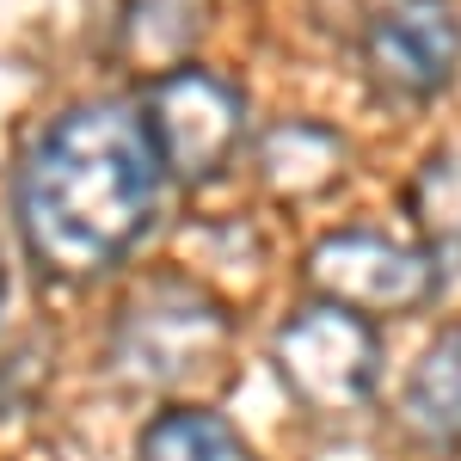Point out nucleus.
<instances>
[{
  "label": "nucleus",
  "mask_w": 461,
  "mask_h": 461,
  "mask_svg": "<svg viewBox=\"0 0 461 461\" xmlns=\"http://www.w3.org/2000/svg\"><path fill=\"white\" fill-rule=\"evenodd\" d=\"M142 123H148V142L160 154L167 178H178V185L215 178L234 160V148L247 142V105H240V93L221 74L197 68V62L148 80Z\"/></svg>",
  "instance_id": "nucleus-5"
},
{
  "label": "nucleus",
  "mask_w": 461,
  "mask_h": 461,
  "mask_svg": "<svg viewBox=\"0 0 461 461\" xmlns=\"http://www.w3.org/2000/svg\"><path fill=\"white\" fill-rule=\"evenodd\" d=\"M363 68L388 99H437L461 68L456 0H375L363 25Z\"/></svg>",
  "instance_id": "nucleus-6"
},
{
  "label": "nucleus",
  "mask_w": 461,
  "mask_h": 461,
  "mask_svg": "<svg viewBox=\"0 0 461 461\" xmlns=\"http://www.w3.org/2000/svg\"><path fill=\"white\" fill-rule=\"evenodd\" d=\"M400 425L425 449H461V326L437 332L400 393Z\"/></svg>",
  "instance_id": "nucleus-9"
},
{
  "label": "nucleus",
  "mask_w": 461,
  "mask_h": 461,
  "mask_svg": "<svg viewBox=\"0 0 461 461\" xmlns=\"http://www.w3.org/2000/svg\"><path fill=\"white\" fill-rule=\"evenodd\" d=\"M6 289L13 284H6V258H0V308H6Z\"/></svg>",
  "instance_id": "nucleus-12"
},
{
  "label": "nucleus",
  "mask_w": 461,
  "mask_h": 461,
  "mask_svg": "<svg viewBox=\"0 0 461 461\" xmlns=\"http://www.w3.org/2000/svg\"><path fill=\"white\" fill-rule=\"evenodd\" d=\"M136 461H252V449L221 412L173 406V412H160V419L142 425V437H136Z\"/></svg>",
  "instance_id": "nucleus-10"
},
{
  "label": "nucleus",
  "mask_w": 461,
  "mask_h": 461,
  "mask_svg": "<svg viewBox=\"0 0 461 461\" xmlns=\"http://www.w3.org/2000/svg\"><path fill=\"white\" fill-rule=\"evenodd\" d=\"M302 284L314 289V302L351 308L363 320L419 314L443 289V265L419 240H393V234H375V228H339V234L308 247Z\"/></svg>",
  "instance_id": "nucleus-3"
},
{
  "label": "nucleus",
  "mask_w": 461,
  "mask_h": 461,
  "mask_svg": "<svg viewBox=\"0 0 461 461\" xmlns=\"http://www.w3.org/2000/svg\"><path fill=\"white\" fill-rule=\"evenodd\" d=\"M271 363L284 375V388L308 406V412H357L369 406V393L382 382V339L375 326L351 308H332V302H308L284 320Z\"/></svg>",
  "instance_id": "nucleus-4"
},
{
  "label": "nucleus",
  "mask_w": 461,
  "mask_h": 461,
  "mask_svg": "<svg viewBox=\"0 0 461 461\" xmlns=\"http://www.w3.org/2000/svg\"><path fill=\"white\" fill-rule=\"evenodd\" d=\"M351 167V148L339 130H326L314 117H284V123H265L258 142H252V173L271 197L284 203H308L326 197Z\"/></svg>",
  "instance_id": "nucleus-7"
},
{
  "label": "nucleus",
  "mask_w": 461,
  "mask_h": 461,
  "mask_svg": "<svg viewBox=\"0 0 461 461\" xmlns=\"http://www.w3.org/2000/svg\"><path fill=\"white\" fill-rule=\"evenodd\" d=\"M210 32V0H123L117 13V56L148 80L185 68L197 37Z\"/></svg>",
  "instance_id": "nucleus-8"
},
{
  "label": "nucleus",
  "mask_w": 461,
  "mask_h": 461,
  "mask_svg": "<svg viewBox=\"0 0 461 461\" xmlns=\"http://www.w3.org/2000/svg\"><path fill=\"white\" fill-rule=\"evenodd\" d=\"M160 154L142 111L74 105L37 130L13 178V215L25 252L62 284H93L117 271L160 210Z\"/></svg>",
  "instance_id": "nucleus-1"
},
{
  "label": "nucleus",
  "mask_w": 461,
  "mask_h": 461,
  "mask_svg": "<svg viewBox=\"0 0 461 461\" xmlns=\"http://www.w3.org/2000/svg\"><path fill=\"white\" fill-rule=\"evenodd\" d=\"M406 215H412V234L419 247L443 258H461V154L456 148H437L425 167L406 185Z\"/></svg>",
  "instance_id": "nucleus-11"
},
{
  "label": "nucleus",
  "mask_w": 461,
  "mask_h": 461,
  "mask_svg": "<svg viewBox=\"0 0 461 461\" xmlns=\"http://www.w3.org/2000/svg\"><path fill=\"white\" fill-rule=\"evenodd\" d=\"M228 314L210 289L160 277L136 302H123V314L111 326V369L136 388H185L197 369H210L228 351Z\"/></svg>",
  "instance_id": "nucleus-2"
}]
</instances>
